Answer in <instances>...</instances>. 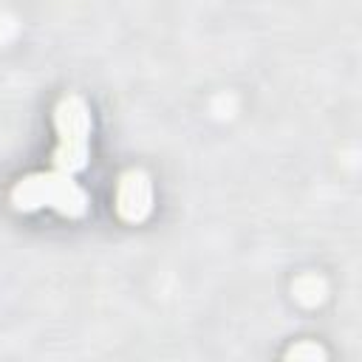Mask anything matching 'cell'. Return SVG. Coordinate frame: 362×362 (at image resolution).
Instances as JSON below:
<instances>
[{"instance_id":"1","label":"cell","mask_w":362,"mask_h":362,"mask_svg":"<svg viewBox=\"0 0 362 362\" xmlns=\"http://www.w3.org/2000/svg\"><path fill=\"white\" fill-rule=\"evenodd\" d=\"M11 204L20 212H34L40 206H51L59 215L82 218L88 212V192L79 187V181L68 173L51 170V173H34L14 184Z\"/></svg>"},{"instance_id":"2","label":"cell","mask_w":362,"mask_h":362,"mask_svg":"<svg viewBox=\"0 0 362 362\" xmlns=\"http://www.w3.org/2000/svg\"><path fill=\"white\" fill-rule=\"evenodd\" d=\"M57 150L51 156L54 170L76 175L88 167L90 158V110L82 96H62L54 110Z\"/></svg>"},{"instance_id":"3","label":"cell","mask_w":362,"mask_h":362,"mask_svg":"<svg viewBox=\"0 0 362 362\" xmlns=\"http://www.w3.org/2000/svg\"><path fill=\"white\" fill-rule=\"evenodd\" d=\"M150 206H153V187H150V178L141 173V170H130L122 175L119 187H116V212L136 223V221H144L150 215Z\"/></svg>"},{"instance_id":"4","label":"cell","mask_w":362,"mask_h":362,"mask_svg":"<svg viewBox=\"0 0 362 362\" xmlns=\"http://www.w3.org/2000/svg\"><path fill=\"white\" fill-rule=\"evenodd\" d=\"M288 356H322V351L317 345H300V348H291Z\"/></svg>"}]
</instances>
